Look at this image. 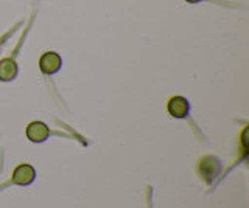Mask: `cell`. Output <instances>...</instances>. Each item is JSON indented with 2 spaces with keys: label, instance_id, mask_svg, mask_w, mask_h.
I'll return each mask as SVG.
<instances>
[{
  "label": "cell",
  "instance_id": "1",
  "mask_svg": "<svg viewBox=\"0 0 249 208\" xmlns=\"http://www.w3.org/2000/svg\"><path fill=\"white\" fill-rule=\"evenodd\" d=\"M198 169H199V174L202 179H204L207 183H212L215 180V177L221 171V161L216 157L206 156L201 159Z\"/></svg>",
  "mask_w": 249,
  "mask_h": 208
},
{
  "label": "cell",
  "instance_id": "5",
  "mask_svg": "<svg viewBox=\"0 0 249 208\" xmlns=\"http://www.w3.org/2000/svg\"><path fill=\"white\" fill-rule=\"evenodd\" d=\"M27 137L33 143H42L50 137V129L42 121H33L27 128Z\"/></svg>",
  "mask_w": 249,
  "mask_h": 208
},
{
  "label": "cell",
  "instance_id": "4",
  "mask_svg": "<svg viewBox=\"0 0 249 208\" xmlns=\"http://www.w3.org/2000/svg\"><path fill=\"white\" fill-rule=\"evenodd\" d=\"M167 111L175 118H185L190 112V104L184 96H173L167 104Z\"/></svg>",
  "mask_w": 249,
  "mask_h": 208
},
{
  "label": "cell",
  "instance_id": "3",
  "mask_svg": "<svg viewBox=\"0 0 249 208\" xmlns=\"http://www.w3.org/2000/svg\"><path fill=\"white\" fill-rule=\"evenodd\" d=\"M35 177H36V171L35 168L31 165L27 163H22L13 171V183L19 185V187H28L35 182Z\"/></svg>",
  "mask_w": 249,
  "mask_h": 208
},
{
  "label": "cell",
  "instance_id": "7",
  "mask_svg": "<svg viewBox=\"0 0 249 208\" xmlns=\"http://www.w3.org/2000/svg\"><path fill=\"white\" fill-rule=\"evenodd\" d=\"M185 2H189V3H199V2H204V0H185Z\"/></svg>",
  "mask_w": 249,
  "mask_h": 208
},
{
  "label": "cell",
  "instance_id": "6",
  "mask_svg": "<svg viewBox=\"0 0 249 208\" xmlns=\"http://www.w3.org/2000/svg\"><path fill=\"white\" fill-rule=\"evenodd\" d=\"M18 76V64L14 59H2L0 61V81H13Z\"/></svg>",
  "mask_w": 249,
  "mask_h": 208
},
{
  "label": "cell",
  "instance_id": "2",
  "mask_svg": "<svg viewBox=\"0 0 249 208\" xmlns=\"http://www.w3.org/2000/svg\"><path fill=\"white\" fill-rule=\"evenodd\" d=\"M62 65V59L58 53L54 51H47L39 59V68L44 75H54L59 72Z\"/></svg>",
  "mask_w": 249,
  "mask_h": 208
}]
</instances>
